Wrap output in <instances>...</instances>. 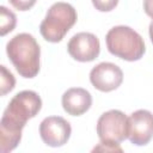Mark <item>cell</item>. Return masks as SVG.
Masks as SVG:
<instances>
[{"instance_id": "6da1fadb", "label": "cell", "mask_w": 153, "mask_h": 153, "mask_svg": "<svg viewBox=\"0 0 153 153\" xmlns=\"http://www.w3.org/2000/svg\"><path fill=\"white\" fill-rule=\"evenodd\" d=\"M41 108V97L31 90L20 91L10 100L0 121L1 153H8L19 145L23 128L30 118L39 112Z\"/></svg>"}, {"instance_id": "7a4b0ae2", "label": "cell", "mask_w": 153, "mask_h": 153, "mask_svg": "<svg viewBox=\"0 0 153 153\" xmlns=\"http://www.w3.org/2000/svg\"><path fill=\"white\" fill-rule=\"evenodd\" d=\"M6 53L20 76L32 79L38 74L41 48L32 35L22 32L12 37L6 44Z\"/></svg>"}, {"instance_id": "3957f363", "label": "cell", "mask_w": 153, "mask_h": 153, "mask_svg": "<svg viewBox=\"0 0 153 153\" xmlns=\"http://www.w3.org/2000/svg\"><path fill=\"white\" fill-rule=\"evenodd\" d=\"M105 42L110 54L130 62L140 60L146 51L143 38L134 29L126 25L110 29L105 36Z\"/></svg>"}, {"instance_id": "277c9868", "label": "cell", "mask_w": 153, "mask_h": 153, "mask_svg": "<svg viewBox=\"0 0 153 153\" xmlns=\"http://www.w3.org/2000/svg\"><path fill=\"white\" fill-rule=\"evenodd\" d=\"M76 11L71 4L62 1L55 2L49 7L45 18L42 20L39 32L45 41L57 43L62 41L66 33L76 23Z\"/></svg>"}, {"instance_id": "5b68a950", "label": "cell", "mask_w": 153, "mask_h": 153, "mask_svg": "<svg viewBox=\"0 0 153 153\" xmlns=\"http://www.w3.org/2000/svg\"><path fill=\"white\" fill-rule=\"evenodd\" d=\"M97 134L102 142L121 143L128 139L129 120L121 110H109L98 118Z\"/></svg>"}, {"instance_id": "8992f818", "label": "cell", "mask_w": 153, "mask_h": 153, "mask_svg": "<svg viewBox=\"0 0 153 153\" xmlns=\"http://www.w3.org/2000/svg\"><path fill=\"white\" fill-rule=\"evenodd\" d=\"M71 124L61 116L45 117L39 124V135L43 142L50 147H61L69 140Z\"/></svg>"}, {"instance_id": "52a82bcc", "label": "cell", "mask_w": 153, "mask_h": 153, "mask_svg": "<svg viewBox=\"0 0 153 153\" xmlns=\"http://www.w3.org/2000/svg\"><path fill=\"white\" fill-rule=\"evenodd\" d=\"M90 81L100 92H111L123 81L122 69L112 62H100L90 72Z\"/></svg>"}, {"instance_id": "ba28073f", "label": "cell", "mask_w": 153, "mask_h": 153, "mask_svg": "<svg viewBox=\"0 0 153 153\" xmlns=\"http://www.w3.org/2000/svg\"><path fill=\"white\" fill-rule=\"evenodd\" d=\"M67 51L79 62H91L98 57L100 43L96 35L91 32H79L69 39Z\"/></svg>"}, {"instance_id": "9c48e42d", "label": "cell", "mask_w": 153, "mask_h": 153, "mask_svg": "<svg viewBox=\"0 0 153 153\" xmlns=\"http://www.w3.org/2000/svg\"><path fill=\"white\" fill-rule=\"evenodd\" d=\"M128 120L129 141L136 146L147 145L153 137V114L148 110L140 109L134 111Z\"/></svg>"}, {"instance_id": "30bf717a", "label": "cell", "mask_w": 153, "mask_h": 153, "mask_svg": "<svg viewBox=\"0 0 153 153\" xmlns=\"http://www.w3.org/2000/svg\"><path fill=\"white\" fill-rule=\"evenodd\" d=\"M63 110L71 116H80L85 114L92 105L91 93L82 87L68 88L61 98Z\"/></svg>"}, {"instance_id": "8fae6325", "label": "cell", "mask_w": 153, "mask_h": 153, "mask_svg": "<svg viewBox=\"0 0 153 153\" xmlns=\"http://www.w3.org/2000/svg\"><path fill=\"white\" fill-rule=\"evenodd\" d=\"M17 24L16 14L5 6L0 7V35L5 36L8 32L13 31Z\"/></svg>"}, {"instance_id": "7c38bea8", "label": "cell", "mask_w": 153, "mask_h": 153, "mask_svg": "<svg viewBox=\"0 0 153 153\" xmlns=\"http://www.w3.org/2000/svg\"><path fill=\"white\" fill-rule=\"evenodd\" d=\"M1 68V81H0V87H1V96H6L8 92H11L14 88L16 85V79L13 74L6 68V66H0Z\"/></svg>"}, {"instance_id": "4fadbf2b", "label": "cell", "mask_w": 153, "mask_h": 153, "mask_svg": "<svg viewBox=\"0 0 153 153\" xmlns=\"http://www.w3.org/2000/svg\"><path fill=\"white\" fill-rule=\"evenodd\" d=\"M91 1L94 8L99 12H110L118 4V0H91Z\"/></svg>"}, {"instance_id": "5bb4252c", "label": "cell", "mask_w": 153, "mask_h": 153, "mask_svg": "<svg viewBox=\"0 0 153 153\" xmlns=\"http://www.w3.org/2000/svg\"><path fill=\"white\" fill-rule=\"evenodd\" d=\"M37 0H8V2L18 11H29L33 7Z\"/></svg>"}, {"instance_id": "9a60e30c", "label": "cell", "mask_w": 153, "mask_h": 153, "mask_svg": "<svg viewBox=\"0 0 153 153\" xmlns=\"http://www.w3.org/2000/svg\"><path fill=\"white\" fill-rule=\"evenodd\" d=\"M94 151H100V152H123V149L121 148L120 143H108V142H99L93 149Z\"/></svg>"}, {"instance_id": "2e32d148", "label": "cell", "mask_w": 153, "mask_h": 153, "mask_svg": "<svg viewBox=\"0 0 153 153\" xmlns=\"http://www.w3.org/2000/svg\"><path fill=\"white\" fill-rule=\"evenodd\" d=\"M143 11L148 17L153 18V0H143Z\"/></svg>"}, {"instance_id": "e0dca14e", "label": "cell", "mask_w": 153, "mask_h": 153, "mask_svg": "<svg viewBox=\"0 0 153 153\" xmlns=\"http://www.w3.org/2000/svg\"><path fill=\"white\" fill-rule=\"evenodd\" d=\"M149 38H151V41L153 43V20L149 24Z\"/></svg>"}]
</instances>
